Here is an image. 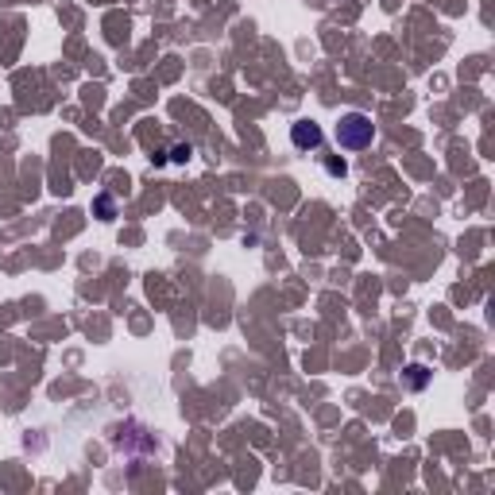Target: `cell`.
Here are the masks:
<instances>
[{
  "mask_svg": "<svg viewBox=\"0 0 495 495\" xmlns=\"http://www.w3.org/2000/svg\"><path fill=\"white\" fill-rule=\"evenodd\" d=\"M371 136H376V128H371V117H364V113H344L337 120V144L344 151H364L371 144Z\"/></svg>",
  "mask_w": 495,
  "mask_h": 495,
  "instance_id": "6da1fadb",
  "label": "cell"
},
{
  "mask_svg": "<svg viewBox=\"0 0 495 495\" xmlns=\"http://www.w3.org/2000/svg\"><path fill=\"white\" fill-rule=\"evenodd\" d=\"M321 139H325V132H321V124H313V120H298V124H291V144L298 147V151H318Z\"/></svg>",
  "mask_w": 495,
  "mask_h": 495,
  "instance_id": "7a4b0ae2",
  "label": "cell"
},
{
  "mask_svg": "<svg viewBox=\"0 0 495 495\" xmlns=\"http://www.w3.org/2000/svg\"><path fill=\"white\" fill-rule=\"evenodd\" d=\"M426 379H429V376H426V368H422V364H414V368H410V376H407V383L418 391V387H426Z\"/></svg>",
  "mask_w": 495,
  "mask_h": 495,
  "instance_id": "3957f363",
  "label": "cell"
},
{
  "mask_svg": "<svg viewBox=\"0 0 495 495\" xmlns=\"http://www.w3.org/2000/svg\"><path fill=\"white\" fill-rule=\"evenodd\" d=\"M190 155H194V147H190V144H175V151H171V163H186Z\"/></svg>",
  "mask_w": 495,
  "mask_h": 495,
  "instance_id": "277c9868",
  "label": "cell"
},
{
  "mask_svg": "<svg viewBox=\"0 0 495 495\" xmlns=\"http://www.w3.org/2000/svg\"><path fill=\"white\" fill-rule=\"evenodd\" d=\"M97 209H101V217L108 221V217H113V197H97Z\"/></svg>",
  "mask_w": 495,
  "mask_h": 495,
  "instance_id": "5b68a950",
  "label": "cell"
},
{
  "mask_svg": "<svg viewBox=\"0 0 495 495\" xmlns=\"http://www.w3.org/2000/svg\"><path fill=\"white\" fill-rule=\"evenodd\" d=\"M329 175H344V159H329V166H325Z\"/></svg>",
  "mask_w": 495,
  "mask_h": 495,
  "instance_id": "8992f818",
  "label": "cell"
}]
</instances>
